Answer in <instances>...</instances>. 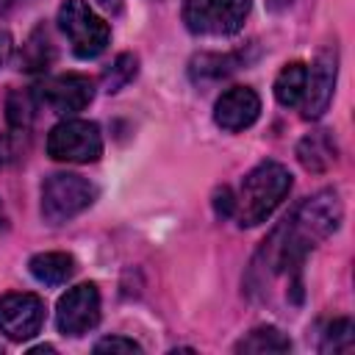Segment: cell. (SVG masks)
<instances>
[{
	"mask_svg": "<svg viewBox=\"0 0 355 355\" xmlns=\"http://www.w3.org/2000/svg\"><path fill=\"white\" fill-rule=\"evenodd\" d=\"M100 322V291L94 283H80L69 288L55 308V324L64 336H83Z\"/></svg>",
	"mask_w": 355,
	"mask_h": 355,
	"instance_id": "obj_8",
	"label": "cell"
},
{
	"mask_svg": "<svg viewBox=\"0 0 355 355\" xmlns=\"http://www.w3.org/2000/svg\"><path fill=\"white\" fill-rule=\"evenodd\" d=\"M341 225V200L333 189H322L313 197L302 200L297 211L272 230L261 247L263 269L272 275H300L305 255L333 236Z\"/></svg>",
	"mask_w": 355,
	"mask_h": 355,
	"instance_id": "obj_1",
	"label": "cell"
},
{
	"mask_svg": "<svg viewBox=\"0 0 355 355\" xmlns=\"http://www.w3.org/2000/svg\"><path fill=\"white\" fill-rule=\"evenodd\" d=\"M97 197L94 183L75 172H55L42 183V216L47 225H64L83 214Z\"/></svg>",
	"mask_w": 355,
	"mask_h": 355,
	"instance_id": "obj_3",
	"label": "cell"
},
{
	"mask_svg": "<svg viewBox=\"0 0 355 355\" xmlns=\"http://www.w3.org/2000/svg\"><path fill=\"white\" fill-rule=\"evenodd\" d=\"M258 114H261V97L250 86H230L227 92L219 94L214 105V122L227 133H239L250 128L258 119Z\"/></svg>",
	"mask_w": 355,
	"mask_h": 355,
	"instance_id": "obj_11",
	"label": "cell"
},
{
	"mask_svg": "<svg viewBox=\"0 0 355 355\" xmlns=\"http://www.w3.org/2000/svg\"><path fill=\"white\" fill-rule=\"evenodd\" d=\"M336 139L330 136V130H313L308 133L300 144H297V158L308 172H324L336 164Z\"/></svg>",
	"mask_w": 355,
	"mask_h": 355,
	"instance_id": "obj_12",
	"label": "cell"
},
{
	"mask_svg": "<svg viewBox=\"0 0 355 355\" xmlns=\"http://www.w3.org/2000/svg\"><path fill=\"white\" fill-rule=\"evenodd\" d=\"M47 155L64 164H92L103 155L100 128L89 119H64L47 136Z\"/></svg>",
	"mask_w": 355,
	"mask_h": 355,
	"instance_id": "obj_6",
	"label": "cell"
},
{
	"mask_svg": "<svg viewBox=\"0 0 355 355\" xmlns=\"http://www.w3.org/2000/svg\"><path fill=\"white\" fill-rule=\"evenodd\" d=\"M6 155H8V144H6V136L0 133V166L6 164Z\"/></svg>",
	"mask_w": 355,
	"mask_h": 355,
	"instance_id": "obj_26",
	"label": "cell"
},
{
	"mask_svg": "<svg viewBox=\"0 0 355 355\" xmlns=\"http://www.w3.org/2000/svg\"><path fill=\"white\" fill-rule=\"evenodd\" d=\"M44 324V302L31 291H11L0 297V333L11 341L33 338Z\"/></svg>",
	"mask_w": 355,
	"mask_h": 355,
	"instance_id": "obj_7",
	"label": "cell"
},
{
	"mask_svg": "<svg viewBox=\"0 0 355 355\" xmlns=\"http://www.w3.org/2000/svg\"><path fill=\"white\" fill-rule=\"evenodd\" d=\"M214 211H216L219 219H230L233 216V211H236V194L230 191V186L216 189V194H214Z\"/></svg>",
	"mask_w": 355,
	"mask_h": 355,
	"instance_id": "obj_22",
	"label": "cell"
},
{
	"mask_svg": "<svg viewBox=\"0 0 355 355\" xmlns=\"http://www.w3.org/2000/svg\"><path fill=\"white\" fill-rule=\"evenodd\" d=\"M355 344V327L349 319H336L327 333H324V341H322V352H349Z\"/></svg>",
	"mask_w": 355,
	"mask_h": 355,
	"instance_id": "obj_20",
	"label": "cell"
},
{
	"mask_svg": "<svg viewBox=\"0 0 355 355\" xmlns=\"http://www.w3.org/2000/svg\"><path fill=\"white\" fill-rule=\"evenodd\" d=\"M94 352H141V344L125 336H105L94 344Z\"/></svg>",
	"mask_w": 355,
	"mask_h": 355,
	"instance_id": "obj_21",
	"label": "cell"
},
{
	"mask_svg": "<svg viewBox=\"0 0 355 355\" xmlns=\"http://www.w3.org/2000/svg\"><path fill=\"white\" fill-rule=\"evenodd\" d=\"M6 225H8V219H6V211H3V202H0V236H3Z\"/></svg>",
	"mask_w": 355,
	"mask_h": 355,
	"instance_id": "obj_27",
	"label": "cell"
},
{
	"mask_svg": "<svg viewBox=\"0 0 355 355\" xmlns=\"http://www.w3.org/2000/svg\"><path fill=\"white\" fill-rule=\"evenodd\" d=\"M36 97L42 105H47L53 114L69 116L83 111L92 97H94V83L86 75L78 72H67V75H55L47 78L42 86H36Z\"/></svg>",
	"mask_w": 355,
	"mask_h": 355,
	"instance_id": "obj_10",
	"label": "cell"
},
{
	"mask_svg": "<svg viewBox=\"0 0 355 355\" xmlns=\"http://www.w3.org/2000/svg\"><path fill=\"white\" fill-rule=\"evenodd\" d=\"M291 341L277 327H255L239 344L236 352H288Z\"/></svg>",
	"mask_w": 355,
	"mask_h": 355,
	"instance_id": "obj_18",
	"label": "cell"
},
{
	"mask_svg": "<svg viewBox=\"0 0 355 355\" xmlns=\"http://www.w3.org/2000/svg\"><path fill=\"white\" fill-rule=\"evenodd\" d=\"M291 3H294V0H266V6H269L272 11H283V8L291 6Z\"/></svg>",
	"mask_w": 355,
	"mask_h": 355,
	"instance_id": "obj_24",
	"label": "cell"
},
{
	"mask_svg": "<svg viewBox=\"0 0 355 355\" xmlns=\"http://www.w3.org/2000/svg\"><path fill=\"white\" fill-rule=\"evenodd\" d=\"M55 50H53V42H50V33L44 28H36L31 33V39L22 44V53H19V69L25 72H42L50 67Z\"/></svg>",
	"mask_w": 355,
	"mask_h": 355,
	"instance_id": "obj_15",
	"label": "cell"
},
{
	"mask_svg": "<svg viewBox=\"0 0 355 355\" xmlns=\"http://www.w3.org/2000/svg\"><path fill=\"white\" fill-rule=\"evenodd\" d=\"M239 55H214V53H205L200 58L191 61V78L194 83H214V80H222L227 78L233 69H239Z\"/></svg>",
	"mask_w": 355,
	"mask_h": 355,
	"instance_id": "obj_17",
	"label": "cell"
},
{
	"mask_svg": "<svg viewBox=\"0 0 355 355\" xmlns=\"http://www.w3.org/2000/svg\"><path fill=\"white\" fill-rule=\"evenodd\" d=\"M103 8H108V11H119L122 6H119V0H97Z\"/></svg>",
	"mask_w": 355,
	"mask_h": 355,
	"instance_id": "obj_25",
	"label": "cell"
},
{
	"mask_svg": "<svg viewBox=\"0 0 355 355\" xmlns=\"http://www.w3.org/2000/svg\"><path fill=\"white\" fill-rule=\"evenodd\" d=\"M305 83H308V64L302 61L286 64L275 78V100L283 108H300L305 97Z\"/></svg>",
	"mask_w": 355,
	"mask_h": 355,
	"instance_id": "obj_13",
	"label": "cell"
},
{
	"mask_svg": "<svg viewBox=\"0 0 355 355\" xmlns=\"http://www.w3.org/2000/svg\"><path fill=\"white\" fill-rule=\"evenodd\" d=\"M28 266L31 275L44 286H61L75 275V258L69 252H39Z\"/></svg>",
	"mask_w": 355,
	"mask_h": 355,
	"instance_id": "obj_14",
	"label": "cell"
},
{
	"mask_svg": "<svg viewBox=\"0 0 355 355\" xmlns=\"http://www.w3.org/2000/svg\"><path fill=\"white\" fill-rule=\"evenodd\" d=\"M136 72H139V58L133 55V53H119L116 58H114V64L103 72V89L105 92H119L122 86H128L133 78H136Z\"/></svg>",
	"mask_w": 355,
	"mask_h": 355,
	"instance_id": "obj_19",
	"label": "cell"
},
{
	"mask_svg": "<svg viewBox=\"0 0 355 355\" xmlns=\"http://www.w3.org/2000/svg\"><path fill=\"white\" fill-rule=\"evenodd\" d=\"M36 111H39L36 89H17L6 100V119L14 130H28L36 119Z\"/></svg>",
	"mask_w": 355,
	"mask_h": 355,
	"instance_id": "obj_16",
	"label": "cell"
},
{
	"mask_svg": "<svg viewBox=\"0 0 355 355\" xmlns=\"http://www.w3.org/2000/svg\"><path fill=\"white\" fill-rule=\"evenodd\" d=\"M291 172L277 161H261L255 169H250L241 180V189L236 194V211L241 227H255L266 222L277 205L291 191Z\"/></svg>",
	"mask_w": 355,
	"mask_h": 355,
	"instance_id": "obj_2",
	"label": "cell"
},
{
	"mask_svg": "<svg viewBox=\"0 0 355 355\" xmlns=\"http://www.w3.org/2000/svg\"><path fill=\"white\" fill-rule=\"evenodd\" d=\"M11 3H17V0H3V3H0V11H6V8L11 6Z\"/></svg>",
	"mask_w": 355,
	"mask_h": 355,
	"instance_id": "obj_28",
	"label": "cell"
},
{
	"mask_svg": "<svg viewBox=\"0 0 355 355\" xmlns=\"http://www.w3.org/2000/svg\"><path fill=\"white\" fill-rule=\"evenodd\" d=\"M58 28L78 58H97L111 42L108 22L97 17L86 0H64L58 8Z\"/></svg>",
	"mask_w": 355,
	"mask_h": 355,
	"instance_id": "obj_4",
	"label": "cell"
},
{
	"mask_svg": "<svg viewBox=\"0 0 355 355\" xmlns=\"http://www.w3.org/2000/svg\"><path fill=\"white\" fill-rule=\"evenodd\" d=\"M336 75H338V50L336 44H327L316 53L313 64L308 67L305 97L300 103L305 119H319L327 111L333 100V89H336Z\"/></svg>",
	"mask_w": 355,
	"mask_h": 355,
	"instance_id": "obj_9",
	"label": "cell"
},
{
	"mask_svg": "<svg viewBox=\"0 0 355 355\" xmlns=\"http://www.w3.org/2000/svg\"><path fill=\"white\" fill-rule=\"evenodd\" d=\"M8 55H11V36L3 31V33H0V67L8 61Z\"/></svg>",
	"mask_w": 355,
	"mask_h": 355,
	"instance_id": "obj_23",
	"label": "cell"
},
{
	"mask_svg": "<svg viewBox=\"0 0 355 355\" xmlns=\"http://www.w3.org/2000/svg\"><path fill=\"white\" fill-rule=\"evenodd\" d=\"M252 0H183V22L197 36L239 33Z\"/></svg>",
	"mask_w": 355,
	"mask_h": 355,
	"instance_id": "obj_5",
	"label": "cell"
}]
</instances>
